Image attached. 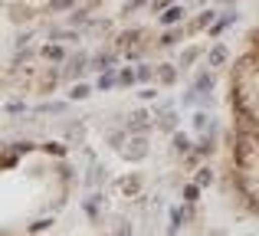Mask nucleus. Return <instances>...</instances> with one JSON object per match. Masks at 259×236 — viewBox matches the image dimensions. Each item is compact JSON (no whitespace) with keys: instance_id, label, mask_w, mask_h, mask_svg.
<instances>
[{"instance_id":"1","label":"nucleus","mask_w":259,"mask_h":236,"mask_svg":"<svg viewBox=\"0 0 259 236\" xmlns=\"http://www.w3.org/2000/svg\"><path fill=\"white\" fill-rule=\"evenodd\" d=\"M233 164L240 171H253L259 164V134H233Z\"/></svg>"},{"instance_id":"2","label":"nucleus","mask_w":259,"mask_h":236,"mask_svg":"<svg viewBox=\"0 0 259 236\" xmlns=\"http://www.w3.org/2000/svg\"><path fill=\"white\" fill-rule=\"evenodd\" d=\"M121 154H125L128 161H141V158H148V141H145V134L132 138V141H128V148H121Z\"/></svg>"},{"instance_id":"3","label":"nucleus","mask_w":259,"mask_h":236,"mask_svg":"<svg viewBox=\"0 0 259 236\" xmlns=\"http://www.w3.org/2000/svg\"><path fill=\"white\" fill-rule=\"evenodd\" d=\"M194 151L200 154V158H210V154L217 151V141H213V131H203L200 134V141L194 145Z\"/></svg>"},{"instance_id":"4","label":"nucleus","mask_w":259,"mask_h":236,"mask_svg":"<svg viewBox=\"0 0 259 236\" xmlns=\"http://www.w3.org/2000/svg\"><path fill=\"white\" fill-rule=\"evenodd\" d=\"M148 118H151L148 112H135V115L128 118V131H132V134H145V131H148V125H151Z\"/></svg>"},{"instance_id":"5","label":"nucleus","mask_w":259,"mask_h":236,"mask_svg":"<svg viewBox=\"0 0 259 236\" xmlns=\"http://www.w3.org/2000/svg\"><path fill=\"white\" fill-rule=\"evenodd\" d=\"M82 72H85V56H82V53L69 56V63H66V76H69V79H79Z\"/></svg>"},{"instance_id":"6","label":"nucleus","mask_w":259,"mask_h":236,"mask_svg":"<svg viewBox=\"0 0 259 236\" xmlns=\"http://www.w3.org/2000/svg\"><path fill=\"white\" fill-rule=\"evenodd\" d=\"M227 59H230V50H227V46H213V50L207 53V63L213 66V69H220V66H227Z\"/></svg>"},{"instance_id":"7","label":"nucleus","mask_w":259,"mask_h":236,"mask_svg":"<svg viewBox=\"0 0 259 236\" xmlns=\"http://www.w3.org/2000/svg\"><path fill=\"white\" fill-rule=\"evenodd\" d=\"M190 217H194V210H190V207H174V210H171V230H181Z\"/></svg>"},{"instance_id":"8","label":"nucleus","mask_w":259,"mask_h":236,"mask_svg":"<svg viewBox=\"0 0 259 236\" xmlns=\"http://www.w3.org/2000/svg\"><path fill=\"white\" fill-rule=\"evenodd\" d=\"M171 145H174L177 154H190V151H194V145H190V138H187L184 131H174V134H171Z\"/></svg>"},{"instance_id":"9","label":"nucleus","mask_w":259,"mask_h":236,"mask_svg":"<svg viewBox=\"0 0 259 236\" xmlns=\"http://www.w3.org/2000/svg\"><path fill=\"white\" fill-rule=\"evenodd\" d=\"M158 79H161L164 85H174V82H177V66H174V63L158 66Z\"/></svg>"},{"instance_id":"10","label":"nucleus","mask_w":259,"mask_h":236,"mask_svg":"<svg viewBox=\"0 0 259 236\" xmlns=\"http://www.w3.org/2000/svg\"><path fill=\"white\" fill-rule=\"evenodd\" d=\"M213 85H217V79L210 76V72H200V76H197V82H194V89L203 92V96H210V92H213Z\"/></svg>"},{"instance_id":"11","label":"nucleus","mask_w":259,"mask_h":236,"mask_svg":"<svg viewBox=\"0 0 259 236\" xmlns=\"http://www.w3.org/2000/svg\"><path fill=\"white\" fill-rule=\"evenodd\" d=\"M230 23H236V13H223V17L217 20V23H210V36H220V33L227 30Z\"/></svg>"},{"instance_id":"12","label":"nucleus","mask_w":259,"mask_h":236,"mask_svg":"<svg viewBox=\"0 0 259 236\" xmlns=\"http://www.w3.org/2000/svg\"><path fill=\"white\" fill-rule=\"evenodd\" d=\"M210 23H213V10H203L194 23H187V33H197V30H203V26H210Z\"/></svg>"},{"instance_id":"13","label":"nucleus","mask_w":259,"mask_h":236,"mask_svg":"<svg viewBox=\"0 0 259 236\" xmlns=\"http://www.w3.org/2000/svg\"><path fill=\"white\" fill-rule=\"evenodd\" d=\"M181 20H184V7H167V10H164V17H161V23L174 26V23H181Z\"/></svg>"},{"instance_id":"14","label":"nucleus","mask_w":259,"mask_h":236,"mask_svg":"<svg viewBox=\"0 0 259 236\" xmlns=\"http://www.w3.org/2000/svg\"><path fill=\"white\" fill-rule=\"evenodd\" d=\"M197 59H200V46H190V50L181 53V63H177V66H181V69H187L190 63H197Z\"/></svg>"},{"instance_id":"15","label":"nucleus","mask_w":259,"mask_h":236,"mask_svg":"<svg viewBox=\"0 0 259 236\" xmlns=\"http://www.w3.org/2000/svg\"><path fill=\"white\" fill-rule=\"evenodd\" d=\"M121 194H125V197H138V194H141V180L138 177L121 180Z\"/></svg>"},{"instance_id":"16","label":"nucleus","mask_w":259,"mask_h":236,"mask_svg":"<svg viewBox=\"0 0 259 236\" xmlns=\"http://www.w3.org/2000/svg\"><path fill=\"white\" fill-rule=\"evenodd\" d=\"M115 85H118V76H115L112 69H105V72L99 76V89H102V92H108V89H115Z\"/></svg>"},{"instance_id":"17","label":"nucleus","mask_w":259,"mask_h":236,"mask_svg":"<svg viewBox=\"0 0 259 236\" xmlns=\"http://www.w3.org/2000/svg\"><path fill=\"white\" fill-rule=\"evenodd\" d=\"M194 184H200V187H210V184H213V171H210L207 164H203V167H197V177H194Z\"/></svg>"},{"instance_id":"18","label":"nucleus","mask_w":259,"mask_h":236,"mask_svg":"<svg viewBox=\"0 0 259 236\" xmlns=\"http://www.w3.org/2000/svg\"><path fill=\"white\" fill-rule=\"evenodd\" d=\"M138 39H141V30H125V33L118 36V43L128 50V46H138Z\"/></svg>"},{"instance_id":"19","label":"nucleus","mask_w":259,"mask_h":236,"mask_svg":"<svg viewBox=\"0 0 259 236\" xmlns=\"http://www.w3.org/2000/svg\"><path fill=\"white\" fill-rule=\"evenodd\" d=\"M43 56L50 59V63H63L66 53H63V46H43Z\"/></svg>"},{"instance_id":"20","label":"nucleus","mask_w":259,"mask_h":236,"mask_svg":"<svg viewBox=\"0 0 259 236\" xmlns=\"http://www.w3.org/2000/svg\"><path fill=\"white\" fill-rule=\"evenodd\" d=\"M112 63H115V53H99V56H95V69L99 72L112 69Z\"/></svg>"},{"instance_id":"21","label":"nucleus","mask_w":259,"mask_h":236,"mask_svg":"<svg viewBox=\"0 0 259 236\" xmlns=\"http://www.w3.org/2000/svg\"><path fill=\"white\" fill-rule=\"evenodd\" d=\"M184 200H187V204H197V200H200V184H187L184 187Z\"/></svg>"},{"instance_id":"22","label":"nucleus","mask_w":259,"mask_h":236,"mask_svg":"<svg viewBox=\"0 0 259 236\" xmlns=\"http://www.w3.org/2000/svg\"><path fill=\"white\" fill-rule=\"evenodd\" d=\"M135 76H138V82H151V79H154V69L148 63H141L138 69H135Z\"/></svg>"},{"instance_id":"23","label":"nucleus","mask_w":259,"mask_h":236,"mask_svg":"<svg viewBox=\"0 0 259 236\" xmlns=\"http://www.w3.org/2000/svg\"><path fill=\"white\" fill-rule=\"evenodd\" d=\"M181 36H184V30H167L164 36H161V46H174Z\"/></svg>"},{"instance_id":"24","label":"nucleus","mask_w":259,"mask_h":236,"mask_svg":"<svg viewBox=\"0 0 259 236\" xmlns=\"http://www.w3.org/2000/svg\"><path fill=\"white\" fill-rule=\"evenodd\" d=\"M207 125H210V115H207V112H197V115H194V128H197V131H207Z\"/></svg>"},{"instance_id":"25","label":"nucleus","mask_w":259,"mask_h":236,"mask_svg":"<svg viewBox=\"0 0 259 236\" xmlns=\"http://www.w3.org/2000/svg\"><path fill=\"white\" fill-rule=\"evenodd\" d=\"M118 82H121V85H135V82H138L135 69H121V72H118Z\"/></svg>"},{"instance_id":"26","label":"nucleus","mask_w":259,"mask_h":236,"mask_svg":"<svg viewBox=\"0 0 259 236\" xmlns=\"http://www.w3.org/2000/svg\"><path fill=\"white\" fill-rule=\"evenodd\" d=\"M89 92H92V89H89L85 82H76V85H72V92H69V99H85Z\"/></svg>"},{"instance_id":"27","label":"nucleus","mask_w":259,"mask_h":236,"mask_svg":"<svg viewBox=\"0 0 259 236\" xmlns=\"http://www.w3.org/2000/svg\"><path fill=\"white\" fill-rule=\"evenodd\" d=\"M72 4H76V0H50V10H53V13H59V10H69Z\"/></svg>"},{"instance_id":"28","label":"nucleus","mask_w":259,"mask_h":236,"mask_svg":"<svg viewBox=\"0 0 259 236\" xmlns=\"http://www.w3.org/2000/svg\"><path fill=\"white\" fill-rule=\"evenodd\" d=\"M43 151H46V154H59V158H63L66 148H63V145H56V141H50V145H43Z\"/></svg>"},{"instance_id":"29","label":"nucleus","mask_w":259,"mask_h":236,"mask_svg":"<svg viewBox=\"0 0 259 236\" xmlns=\"http://www.w3.org/2000/svg\"><path fill=\"white\" fill-rule=\"evenodd\" d=\"M161 128H164V131H174V112H164V115H161Z\"/></svg>"},{"instance_id":"30","label":"nucleus","mask_w":259,"mask_h":236,"mask_svg":"<svg viewBox=\"0 0 259 236\" xmlns=\"http://www.w3.org/2000/svg\"><path fill=\"white\" fill-rule=\"evenodd\" d=\"M145 4H148V0H132V4H125V10H121V13H135V10H141Z\"/></svg>"},{"instance_id":"31","label":"nucleus","mask_w":259,"mask_h":236,"mask_svg":"<svg viewBox=\"0 0 259 236\" xmlns=\"http://www.w3.org/2000/svg\"><path fill=\"white\" fill-rule=\"evenodd\" d=\"M246 204H249V210H253V213H259V191H256V194H249Z\"/></svg>"},{"instance_id":"32","label":"nucleus","mask_w":259,"mask_h":236,"mask_svg":"<svg viewBox=\"0 0 259 236\" xmlns=\"http://www.w3.org/2000/svg\"><path fill=\"white\" fill-rule=\"evenodd\" d=\"M43 112H56L59 115V112H66V105L63 102H50V105H43Z\"/></svg>"},{"instance_id":"33","label":"nucleus","mask_w":259,"mask_h":236,"mask_svg":"<svg viewBox=\"0 0 259 236\" xmlns=\"http://www.w3.org/2000/svg\"><path fill=\"white\" fill-rule=\"evenodd\" d=\"M249 50H256V53H259V26H256L253 33H249Z\"/></svg>"},{"instance_id":"34","label":"nucleus","mask_w":259,"mask_h":236,"mask_svg":"<svg viewBox=\"0 0 259 236\" xmlns=\"http://www.w3.org/2000/svg\"><path fill=\"white\" fill-rule=\"evenodd\" d=\"M30 148H33L30 141H20V145H13V151H17V154H26V151H30Z\"/></svg>"},{"instance_id":"35","label":"nucleus","mask_w":259,"mask_h":236,"mask_svg":"<svg viewBox=\"0 0 259 236\" xmlns=\"http://www.w3.org/2000/svg\"><path fill=\"white\" fill-rule=\"evenodd\" d=\"M121 145H125V134H121V131L112 134V148H118V151H121Z\"/></svg>"},{"instance_id":"36","label":"nucleus","mask_w":259,"mask_h":236,"mask_svg":"<svg viewBox=\"0 0 259 236\" xmlns=\"http://www.w3.org/2000/svg\"><path fill=\"white\" fill-rule=\"evenodd\" d=\"M0 164H4V167H13V164H17V151H13V154H7V158L0 161Z\"/></svg>"},{"instance_id":"37","label":"nucleus","mask_w":259,"mask_h":236,"mask_svg":"<svg viewBox=\"0 0 259 236\" xmlns=\"http://www.w3.org/2000/svg\"><path fill=\"white\" fill-rule=\"evenodd\" d=\"M7 112H10V115H20V112H23V105H20V102H10V105H7Z\"/></svg>"},{"instance_id":"38","label":"nucleus","mask_w":259,"mask_h":236,"mask_svg":"<svg viewBox=\"0 0 259 236\" xmlns=\"http://www.w3.org/2000/svg\"><path fill=\"white\" fill-rule=\"evenodd\" d=\"M46 226H50V220H36V223H33V233H39V230H46Z\"/></svg>"},{"instance_id":"39","label":"nucleus","mask_w":259,"mask_h":236,"mask_svg":"<svg viewBox=\"0 0 259 236\" xmlns=\"http://www.w3.org/2000/svg\"><path fill=\"white\" fill-rule=\"evenodd\" d=\"M85 213H89L92 220H99V210H95V204H85Z\"/></svg>"},{"instance_id":"40","label":"nucleus","mask_w":259,"mask_h":236,"mask_svg":"<svg viewBox=\"0 0 259 236\" xmlns=\"http://www.w3.org/2000/svg\"><path fill=\"white\" fill-rule=\"evenodd\" d=\"M197 4H207V0H197Z\"/></svg>"},{"instance_id":"41","label":"nucleus","mask_w":259,"mask_h":236,"mask_svg":"<svg viewBox=\"0 0 259 236\" xmlns=\"http://www.w3.org/2000/svg\"><path fill=\"white\" fill-rule=\"evenodd\" d=\"M0 167H4V164H0Z\"/></svg>"}]
</instances>
